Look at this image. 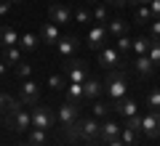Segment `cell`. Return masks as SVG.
<instances>
[{"label":"cell","instance_id":"6da1fadb","mask_svg":"<svg viewBox=\"0 0 160 146\" xmlns=\"http://www.w3.org/2000/svg\"><path fill=\"white\" fill-rule=\"evenodd\" d=\"M99 128H102V122H99L96 117H78L75 125L67 128L64 133H67L69 141H96L99 138Z\"/></svg>","mask_w":160,"mask_h":146},{"label":"cell","instance_id":"7a4b0ae2","mask_svg":"<svg viewBox=\"0 0 160 146\" xmlns=\"http://www.w3.org/2000/svg\"><path fill=\"white\" fill-rule=\"evenodd\" d=\"M6 125L11 130H16V133H27L29 128H32V114L24 109V104L19 101H11V106L6 109Z\"/></svg>","mask_w":160,"mask_h":146},{"label":"cell","instance_id":"3957f363","mask_svg":"<svg viewBox=\"0 0 160 146\" xmlns=\"http://www.w3.org/2000/svg\"><path fill=\"white\" fill-rule=\"evenodd\" d=\"M104 85H107V96L112 98V101L123 98V96L128 93V77H126V69H112V72L107 74V80H104Z\"/></svg>","mask_w":160,"mask_h":146},{"label":"cell","instance_id":"277c9868","mask_svg":"<svg viewBox=\"0 0 160 146\" xmlns=\"http://www.w3.org/2000/svg\"><path fill=\"white\" fill-rule=\"evenodd\" d=\"M29 114H32V128H38V130H46V133H48V130L56 125V114H53V109L46 106V104H40V101L35 104V109Z\"/></svg>","mask_w":160,"mask_h":146},{"label":"cell","instance_id":"5b68a950","mask_svg":"<svg viewBox=\"0 0 160 146\" xmlns=\"http://www.w3.org/2000/svg\"><path fill=\"white\" fill-rule=\"evenodd\" d=\"M99 53V64H102L104 69H128V64L123 61V53L118 51V48H109V45H104Z\"/></svg>","mask_w":160,"mask_h":146},{"label":"cell","instance_id":"8992f818","mask_svg":"<svg viewBox=\"0 0 160 146\" xmlns=\"http://www.w3.org/2000/svg\"><path fill=\"white\" fill-rule=\"evenodd\" d=\"M78 117H80L78 104H75V101H69V98H64V101L59 104V114H56L59 125H62V128L67 130V128H72V125H75V120H78Z\"/></svg>","mask_w":160,"mask_h":146},{"label":"cell","instance_id":"52a82bcc","mask_svg":"<svg viewBox=\"0 0 160 146\" xmlns=\"http://www.w3.org/2000/svg\"><path fill=\"white\" fill-rule=\"evenodd\" d=\"M67 80L69 82H86L88 80V64L83 61V59H67Z\"/></svg>","mask_w":160,"mask_h":146},{"label":"cell","instance_id":"ba28073f","mask_svg":"<svg viewBox=\"0 0 160 146\" xmlns=\"http://www.w3.org/2000/svg\"><path fill=\"white\" fill-rule=\"evenodd\" d=\"M19 101H22L24 106H35V104L40 101V85L32 82V80H24V82L19 85Z\"/></svg>","mask_w":160,"mask_h":146},{"label":"cell","instance_id":"9c48e42d","mask_svg":"<svg viewBox=\"0 0 160 146\" xmlns=\"http://www.w3.org/2000/svg\"><path fill=\"white\" fill-rule=\"evenodd\" d=\"M107 37H109L107 24H96V27H91V32H88L86 45H88V48H93V51H102L104 45H107Z\"/></svg>","mask_w":160,"mask_h":146},{"label":"cell","instance_id":"30bf717a","mask_svg":"<svg viewBox=\"0 0 160 146\" xmlns=\"http://www.w3.org/2000/svg\"><path fill=\"white\" fill-rule=\"evenodd\" d=\"M78 48H80V40L75 37V35H62L59 43H56V53L62 59H72L75 53H78Z\"/></svg>","mask_w":160,"mask_h":146},{"label":"cell","instance_id":"8fae6325","mask_svg":"<svg viewBox=\"0 0 160 146\" xmlns=\"http://www.w3.org/2000/svg\"><path fill=\"white\" fill-rule=\"evenodd\" d=\"M48 16H51L53 24H69L72 21V8L64 6V3H51V8H48Z\"/></svg>","mask_w":160,"mask_h":146},{"label":"cell","instance_id":"7c38bea8","mask_svg":"<svg viewBox=\"0 0 160 146\" xmlns=\"http://www.w3.org/2000/svg\"><path fill=\"white\" fill-rule=\"evenodd\" d=\"M142 130L144 135H149V138H158L160 135V112H149L142 117Z\"/></svg>","mask_w":160,"mask_h":146},{"label":"cell","instance_id":"4fadbf2b","mask_svg":"<svg viewBox=\"0 0 160 146\" xmlns=\"http://www.w3.org/2000/svg\"><path fill=\"white\" fill-rule=\"evenodd\" d=\"M112 109L120 114V117H133L136 114V101L133 98H128V96H123V98H118V101H112Z\"/></svg>","mask_w":160,"mask_h":146},{"label":"cell","instance_id":"5bb4252c","mask_svg":"<svg viewBox=\"0 0 160 146\" xmlns=\"http://www.w3.org/2000/svg\"><path fill=\"white\" fill-rule=\"evenodd\" d=\"M59 24H53V21H46L43 27H40V43H46V45H56L59 43Z\"/></svg>","mask_w":160,"mask_h":146},{"label":"cell","instance_id":"9a60e30c","mask_svg":"<svg viewBox=\"0 0 160 146\" xmlns=\"http://www.w3.org/2000/svg\"><path fill=\"white\" fill-rule=\"evenodd\" d=\"M120 138V125L112 122V120H107V122H102V128H99V141L102 144H109V141Z\"/></svg>","mask_w":160,"mask_h":146},{"label":"cell","instance_id":"2e32d148","mask_svg":"<svg viewBox=\"0 0 160 146\" xmlns=\"http://www.w3.org/2000/svg\"><path fill=\"white\" fill-rule=\"evenodd\" d=\"M128 67H133V69H136V74H139V77H152V72H155V64L149 61V56H136L131 64H128Z\"/></svg>","mask_w":160,"mask_h":146},{"label":"cell","instance_id":"e0dca14e","mask_svg":"<svg viewBox=\"0 0 160 146\" xmlns=\"http://www.w3.org/2000/svg\"><path fill=\"white\" fill-rule=\"evenodd\" d=\"M19 37L16 29L8 27V24H0V48H11V45H19Z\"/></svg>","mask_w":160,"mask_h":146},{"label":"cell","instance_id":"ac0fdd59","mask_svg":"<svg viewBox=\"0 0 160 146\" xmlns=\"http://www.w3.org/2000/svg\"><path fill=\"white\" fill-rule=\"evenodd\" d=\"M99 96H102V82L93 77H88L86 82H83V98H88V101H96Z\"/></svg>","mask_w":160,"mask_h":146},{"label":"cell","instance_id":"d6986e66","mask_svg":"<svg viewBox=\"0 0 160 146\" xmlns=\"http://www.w3.org/2000/svg\"><path fill=\"white\" fill-rule=\"evenodd\" d=\"M107 32L112 35V37H123V35H128V21H123V19H109Z\"/></svg>","mask_w":160,"mask_h":146},{"label":"cell","instance_id":"ffe728a7","mask_svg":"<svg viewBox=\"0 0 160 146\" xmlns=\"http://www.w3.org/2000/svg\"><path fill=\"white\" fill-rule=\"evenodd\" d=\"M38 45H40V37L35 32H24L22 37H19V48H22V51H35Z\"/></svg>","mask_w":160,"mask_h":146},{"label":"cell","instance_id":"44dd1931","mask_svg":"<svg viewBox=\"0 0 160 146\" xmlns=\"http://www.w3.org/2000/svg\"><path fill=\"white\" fill-rule=\"evenodd\" d=\"M3 61H6V64H13V67H16V64L22 61V48H19V45L3 48Z\"/></svg>","mask_w":160,"mask_h":146},{"label":"cell","instance_id":"7402d4cb","mask_svg":"<svg viewBox=\"0 0 160 146\" xmlns=\"http://www.w3.org/2000/svg\"><path fill=\"white\" fill-rule=\"evenodd\" d=\"M149 35H142V37H136L133 40V45H131V51L136 53V56H147V51H149Z\"/></svg>","mask_w":160,"mask_h":146},{"label":"cell","instance_id":"603a6c76","mask_svg":"<svg viewBox=\"0 0 160 146\" xmlns=\"http://www.w3.org/2000/svg\"><path fill=\"white\" fill-rule=\"evenodd\" d=\"M152 11H149V6H136V11H133V21L136 24H149L152 21Z\"/></svg>","mask_w":160,"mask_h":146},{"label":"cell","instance_id":"cb8c5ba5","mask_svg":"<svg viewBox=\"0 0 160 146\" xmlns=\"http://www.w3.org/2000/svg\"><path fill=\"white\" fill-rule=\"evenodd\" d=\"M27 144H32V146H46L48 144V133L46 130H38V128H29V141Z\"/></svg>","mask_w":160,"mask_h":146},{"label":"cell","instance_id":"d4e9b609","mask_svg":"<svg viewBox=\"0 0 160 146\" xmlns=\"http://www.w3.org/2000/svg\"><path fill=\"white\" fill-rule=\"evenodd\" d=\"M120 141H123L126 146H136V144H139V133L123 125V128H120Z\"/></svg>","mask_w":160,"mask_h":146},{"label":"cell","instance_id":"484cf974","mask_svg":"<svg viewBox=\"0 0 160 146\" xmlns=\"http://www.w3.org/2000/svg\"><path fill=\"white\" fill-rule=\"evenodd\" d=\"M67 98L80 104V98H83V82H67Z\"/></svg>","mask_w":160,"mask_h":146},{"label":"cell","instance_id":"4316f807","mask_svg":"<svg viewBox=\"0 0 160 146\" xmlns=\"http://www.w3.org/2000/svg\"><path fill=\"white\" fill-rule=\"evenodd\" d=\"M109 109H112V104H107V101H99V98H96V101H93V106H91V112H93V117H107V114H109Z\"/></svg>","mask_w":160,"mask_h":146},{"label":"cell","instance_id":"83f0119b","mask_svg":"<svg viewBox=\"0 0 160 146\" xmlns=\"http://www.w3.org/2000/svg\"><path fill=\"white\" fill-rule=\"evenodd\" d=\"M147 56H149V61L155 64V69H160V43H158V40H152V43H149Z\"/></svg>","mask_w":160,"mask_h":146},{"label":"cell","instance_id":"f1b7e54d","mask_svg":"<svg viewBox=\"0 0 160 146\" xmlns=\"http://www.w3.org/2000/svg\"><path fill=\"white\" fill-rule=\"evenodd\" d=\"M147 106L152 109V112H160V88H152L147 93Z\"/></svg>","mask_w":160,"mask_h":146},{"label":"cell","instance_id":"f546056e","mask_svg":"<svg viewBox=\"0 0 160 146\" xmlns=\"http://www.w3.org/2000/svg\"><path fill=\"white\" fill-rule=\"evenodd\" d=\"M91 16H93V21H99V24H107L109 21V11H107V6H96L91 11Z\"/></svg>","mask_w":160,"mask_h":146},{"label":"cell","instance_id":"4dcf8cb0","mask_svg":"<svg viewBox=\"0 0 160 146\" xmlns=\"http://www.w3.org/2000/svg\"><path fill=\"white\" fill-rule=\"evenodd\" d=\"M131 45H133V40L128 37V35H123V37H115V48H118L123 56H126L128 51H131Z\"/></svg>","mask_w":160,"mask_h":146},{"label":"cell","instance_id":"1f68e13d","mask_svg":"<svg viewBox=\"0 0 160 146\" xmlns=\"http://www.w3.org/2000/svg\"><path fill=\"white\" fill-rule=\"evenodd\" d=\"M29 74H32V67H29L27 61H19V64H16V77L29 80Z\"/></svg>","mask_w":160,"mask_h":146},{"label":"cell","instance_id":"d6a6232c","mask_svg":"<svg viewBox=\"0 0 160 146\" xmlns=\"http://www.w3.org/2000/svg\"><path fill=\"white\" fill-rule=\"evenodd\" d=\"M72 16H75V21H80V24H88V21H93L91 11H86V8H78V11H75Z\"/></svg>","mask_w":160,"mask_h":146},{"label":"cell","instance_id":"836d02e7","mask_svg":"<svg viewBox=\"0 0 160 146\" xmlns=\"http://www.w3.org/2000/svg\"><path fill=\"white\" fill-rule=\"evenodd\" d=\"M126 128H131V130H136V133H142V114L128 117V120H126Z\"/></svg>","mask_w":160,"mask_h":146},{"label":"cell","instance_id":"e575fe53","mask_svg":"<svg viewBox=\"0 0 160 146\" xmlns=\"http://www.w3.org/2000/svg\"><path fill=\"white\" fill-rule=\"evenodd\" d=\"M149 40H158L160 43V19H152L149 21Z\"/></svg>","mask_w":160,"mask_h":146},{"label":"cell","instance_id":"d590c367","mask_svg":"<svg viewBox=\"0 0 160 146\" xmlns=\"http://www.w3.org/2000/svg\"><path fill=\"white\" fill-rule=\"evenodd\" d=\"M48 85H51L53 90H59V88H67V85H64V77H62V74H51V77H48Z\"/></svg>","mask_w":160,"mask_h":146},{"label":"cell","instance_id":"8d00e7d4","mask_svg":"<svg viewBox=\"0 0 160 146\" xmlns=\"http://www.w3.org/2000/svg\"><path fill=\"white\" fill-rule=\"evenodd\" d=\"M11 101H13L11 96H8V93H3V90H0V112H3V109H8V106H11Z\"/></svg>","mask_w":160,"mask_h":146},{"label":"cell","instance_id":"74e56055","mask_svg":"<svg viewBox=\"0 0 160 146\" xmlns=\"http://www.w3.org/2000/svg\"><path fill=\"white\" fill-rule=\"evenodd\" d=\"M149 11H152L155 19H160V0H152V3H149Z\"/></svg>","mask_w":160,"mask_h":146},{"label":"cell","instance_id":"f35d334b","mask_svg":"<svg viewBox=\"0 0 160 146\" xmlns=\"http://www.w3.org/2000/svg\"><path fill=\"white\" fill-rule=\"evenodd\" d=\"M11 11V0H0V16H8Z\"/></svg>","mask_w":160,"mask_h":146},{"label":"cell","instance_id":"ab89813d","mask_svg":"<svg viewBox=\"0 0 160 146\" xmlns=\"http://www.w3.org/2000/svg\"><path fill=\"white\" fill-rule=\"evenodd\" d=\"M107 6H115V8H126L128 6V0H104Z\"/></svg>","mask_w":160,"mask_h":146},{"label":"cell","instance_id":"60d3db41","mask_svg":"<svg viewBox=\"0 0 160 146\" xmlns=\"http://www.w3.org/2000/svg\"><path fill=\"white\" fill-rule=\"evenodd\" d=\"M152 0H128V6H149Z\"/></svg>","mask_w":160,"mask_h":146},{"label":"cell","instance_id":"b9f144b4","mask_svg":"<svg viewBox=\"0 0 160 146\" xmlns=\"http://www.w3.org/2000/svg\"><path fill=\"white\" fill-rule=\"evenodd\" d=\"M6 74H8V67H6V61L0 59V77H6Z\"/></svg>","mask_w":160,"mask_h":146},{"label":"cell","instance_id":"7bdbcfd3","mask_svg":"<svg viewBox=\"0 0 160 146\" xmlns=\"http://www.w3.org/2000/svg\"><path fill=\"white\" fill-rule=\"evenodd\" d=\"M104 146H126V144H123L120 138H115V141H109V144H104Z\"/></svg>","mask_w":160,"mask_h":146},{"label":"cell","instance_id":"ee69618b","mask_svg":"<svg viewBox=\"0 0 160 146\" xmlns=\"http://www.w3.org/2000/svg\"><path fill=\"white\" fill-rule=\"evenodd\" d=\"M88 146H104V144H96V141H88Z\"/></svg>","mask_w":160,"mask_h":146},{"label":"cell","instance_id":"f6af8a7d","mask_svg":"<svg viewBox=\"0 0 160 146\" xmlns=\"http://www.w3.org/2000/svg\"><path fill=\"white\" fill-rule=\"evenodd\" d=\"M16 146H32V144H16Z\"/></svg>","mask_w":160,"mask_h":146},{"label":"cell","instance_id":"bcb514c9","mask_svg":"<svg viewBox=\"0 0 160 146\" xmlns=\"http://www.w3.org/2000/svg\"><path fill=\"white\" fill-rule=\"evenodd\" d=\"M11 3H24V0H11Z\"/></svg>","mask_w":160,"mask_h":146},{"label":"cell","instance_id":"7dc6e473","mask_svg":"<svg viewBox=\"0 0 160 146\" xmlns=\"http://www.w3.org/2000/svg\"><path fill=\"white\" fill-rule=\"evenodd\" d=\"M88 3H96V0H88Z\"/></svg>","mask_w":160,"mask_h":146},{"label":"cell","instance_id":"c3c4849f","mask_svg":"<svg viewBox=\"0 0 160 146\" xmlns=\"http://www.w3.org/2000/svg\"><path fill=\"white\" fill-rule=\"evenodd\" d=\"M53 3H56V0H53Z\"/></svg>","mask_w":160,"mask_h":146}]
</instances>
